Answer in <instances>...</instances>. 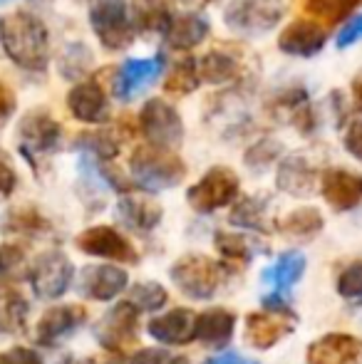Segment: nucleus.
Masks as SVG:
<instances>
[{"label":"nucleus","instance_id":"14","mask_svg":"<svg viewBox=\"0 0 362 364\" xmlns=\"http://www.w3.org/2000/svg\"><path fill=\"white\" fill-rule=\"evenodd\" d=\"M68 109L78 122L85 124H105L110 122V100L97 80H82L70 90Z\"/></svg>","mask_w":362,"mask_h":364},{"label":"nucleus","instance_id":"16","mask_svg":"<svg viewBox=\"0 0 362 364\" xmlns=\"http://www.w3.org/2000/svg\"><path fill=\"white\" fill-rule=\"evenodd\" d=\"M320 193L335 211H353L362 203V176L348 168H328L320 176Z\"/></svg>","mask_w":362,"mask_h":364},{"label":"nucleus","instance_id":"32","mask_svg":"<svg viewBox=\"0 0 362 364\" xmlns=\"http://www.w3.org/2000/svg\"><path fill=\"white\" fill-rule=\"evenodd\" d=\"M25 317H28V302L23 300V295L15 288H0V325L10 332H23Z\"/></svg>","mask_w":362,"mask_h":364},{"label":"nucleus","instance_id":"12","mask_svg":"<svg viewBox=\"0 0 362 364\" xmlns=\"http://www.w3.org/2000/svg\"><path fill=\"white\" fill-rule=\"evenodd\" d=\"M137 335H139V310L129 300L112 307L95 330V337L100 340V345L105 350L115 352L134 345Z\"/></svg>","mask_w":362,"mask_h":364},{"label":"nucleus","instance_id":"38","mask_svg":"<svg viewBox=\"0 0 362 364\" xmlns=\"http://www.w3.org/2000/svg\"><path fill=\"white\" fill-rule=\"evenodd\" d=\"M25 260V248L18 243H3L0 245V283L20 268Z\"/></svg>","mask_w":362,"mask_h":364},{"label":"nucleus","instance_id":"17","mask_svg":"<svg viewBox=\"0 0 362 364\" xmlns=\"http://www.w3.org/2000/svg\"><path fill=\"white\" fill-rule=\"evenodd\" d=\"M295 327V317L280 315V312H251L246 317V342L256 350H271L283 337H288Z\"/></svg>","mask_w":362,"mask_h":364},{"label":"nucleus","instance_id":"30","mask_svg":"<svg viewBox=\"0 0 362 364\" xmlns=\"http://www.w3.org/2000/svg\"><path fill=\"white\" fill-rule=\"evenodd\" d=\"M325 220L320 216L318 208H298V211L288 213L283 220H280L278 228L283 230L285 235H290V238H298V240H308L313 238V235H318L320 230H323Z\"/></svg>","mask_w":362,"mask_h":364},{"label":"nucleus","instance_id":"1","mask_svg":"<svg viewBox=\"0 0 362 364\" xmlns=\"http://www.w3.org/2000/svg\"><path fill=\"white\" fill-rule=\"evenodd\" d=\"M0 45L25 73H45L50 65L48 28L38 15L18 10L0 18Z\"/></svg>","mask_w":362,"mask_h":364},{"label":"nucleus","instance_id":"23","mask_svg":"<svg viewBox=\"0 0 362 364\" xmlns=\"http://www.w3.org/2000/svg\"><path fill=\"white\" fill-rule=\"evenodd\" d=\"M208 30H211V25H208V20L203 15L179 13L171 18V25L161 38H164L166 48L176 50V53H188V50L198 48L208 38Z\"/></svg>","mask_w":362,"mask_h":364},{"label":"nucleus","instance_id":"37","mask_svg":"<svg viewBox=\"0 0 362 364\" xmlns=\"http://www.w3.org/2000/svg\"><path fill=\"white\" fill-rule=\"evenodd\" d=\"M5 228L8 230H30V233H38V230L48 228V220L40 216L35 208H13V211L5 216Z\"/></svg>","mask_w":362,"mask_h":364},{"label":"nucleus","instance_id":"29","mask_svg":"<svg viewBox=\"0 0 362 364\" xmlns=\"http://www.w3.org/2000/svg\"><path fill=\"white\" fill-rule=\"evenodd\" d=\"M362 5V0H303V10L320 25H335L348 20Z\"/></svg>","mask_w":362,"mask_h":364},{"label":"nucleus","instance_id":"19","mask_svg":"<svg viewBox=\"0 0 362 364\" xmlns=\"http://www.w3.org/2000/svg\"><path fill=\"white\" fill-rule=\"evenodd\" d=\"M87 320V310L82 305H58L50 307L38 322V342L43 347H53L68 335H73Z\"/></svg>","mask_w":362,"mask_h":364},{"label":"nucleus","instance_id":"18","mask_svg":"<svg viewBox=\"0 0 362 364\" xmlns=\"http://www.w3.org/2000/svg\"><path fill=\"white\" fill-rule=\"evenodd\" d=\"M129 283V275L124 268L117 265H90L78 275V290L90 300H115Z\"/></svg>","mask_w":362,"mask_h":364},{"label":"nucleus","instance_id":"34","mask_svg":"<svg viewBox=\"0 0 362 364\" xmlns=\"http://www.w3.org/2000/svg\"><path fill=\"white\" fill-rule=\"evenodd\" d=\"M213 245H216V250L221 253L223 260H228V263H238V265H248L251 263V245H248V240L243 238V235H236V233H216L213 235Z\"/></svg>","mask_w":362,"mask_h":364},{"label":"nucleus","instance_id":"20","mask_svg":"<svg viewBox=\"0 0 362 364\" xmlns=\"http://www.w3.org/2000/svg\"><path fill=\"white\" fill-rule=\"evenodd\" d=\"M360 357L362 342L345 332H330L308 347V364H360Z\"/></svg>","mask_w":362,"mask_h":364},{"label":"nucleus","instance_id":"9","mask_svg":"<svg viewBox=\"0 0 362 364\" xmlns=\"http://www.w3.org/2000/svg\"><path fill=\"white\" fill-rule=\"evenodd\" d=\"M171 280L176 283L183 295L193 297V300H208L216 292L221 273H218V263L206 255H183L176 260L169 270Z\"/></svg>","mask_w":362,"mask_h":364},{"label":"nucleus","instance_id":"4","mask_svg":"<svg viewBox=\"0 0 362 364\" xmlns=\"http://www.w3.org/2000/svg\"><path fill=\"white\" fill-rule=\"evenodd\" d=\"M90 25L102 48L112 53L127 50L137 38L132 13L124 0H97L90 10Z\"/></svg>","mask_w":362,"mask_h":364},{"label":"nucleus","instance_id":"44","mask_svg":"<svg viewBox=\"0 0 362 364\" xmlns=\"http://www.w3.org/2000/svg\"><path fill=\"white\" fill-rule=\"evenodd\" d=\"M15 186H18V173L13 171V166H10L5 159H0V201L10 198Z\"/></svg>","mask_w":362,"mask_h":364},{"label":"nucleus","instance_id":"24","mask_svg":"<svg viewBox=\"0 0 362 364\" xmlns=\"http://www.w3.org/2000/svg\"><path fill=\"white\" fill-rule=\"evenodd\" d=\"M233 330H236V315L223 307H211V310L196 315V340L211 347H223L231 342Z\"/></svg>","mask_w":362,"mask_h":364},{"label":"nucleus","instance_id":"8","mask_svg":"<svg viewBox=\"0 0 362 364\" xmlns=\"http://www.w3.org/2000/svg\"><path fill=\"white\" fill-rule=\"evenodd\" d=\"M241 181L238 176L226 166H213L198 178V183H193L186 191V201L193 211L198 213H211L216 208H223L228 203L236 201Z\"/></svg>","mask_w":362,"mask_h":364},{"label":"nucleus","instance_id":"7","mask_svg":"<svg viewBox=\"0 0 362 364\" xmlns=\"http://www.w3.org/2000/svg\"><path fill=\"white\" fill-rule=\"evenodd\" d=\"M305 255L300 250H288V253L278 255V260L271 265V268L263 270V283L271 288V295L263 297V307L271 312H280V315L295 317V312L290 310L288 305V292L295 288L300 278L305 273Z\"/></svg>","mask_w":362,"mask_h":364},{"label":"nucleus","instance_id":"21","mask_svg":"<svg viewBox=\"0 0 362 364\" xmlns=\"http://www.w3.org/2000/svg\"><path fill=\"white\" fill-rule=\"evenodd\" d=\"M275 183H278L280 191L290 193V196L305 198L315 191V183H318V168L308 161L300 154L293 156H285L278 166L275 173Z\"/></svg>","mask_w":362,"mask_h":364},{"label":"nucleus","instance_id":"41","mask_svg":"<svg viewBox=\"0 0 362 364\" xmlns=\"http://www.w3.org/2000/svg\"><path fill=\"white\" fill-rule=\"evenodd\" d=\"M343 144H345V149H348V151L353 154L355 159H358V161H362V114H358L348 124V129H345V136H343Z\"/></svg>","mask_w":362,"mask_h":364},{"label":"nucleus","instance_id":"10","mask_svg":"<svg viewBox=\"0 0 362 364\" xmlns=\"http://www.w3.org/2000/svg\"><path fill=\"white\" fill-rule=\"evenodd\" d=\"M75 278V268L63 250H45L35 258L30 283L40 300H58L68 292Z\"/></svg>","mask_w":362,"mask_h":364},{"label":"nucleus","instance_id":"2","mask_svg":"<svg viewBox=\"0 0 362 364\" xmlns=\"http://www.w3.org/2000/svg\"><path fill=\"white\" fill-rule=\"evenodd\" d=\"M132 178L144 191H164L174 188L186 176V164L179 154L156 146H139L132 154Z\"/></svg>","mask_w":362,"mask_h":364},{"label":"nucleus","instance_id":"43","mask_svg":"<svg viewBox=\"0 0 362 364\" xmlns=\"http://www.w3.org/2000/svg\"><path fill=\"white\" fill-rule=\"evenodd\" d=\"M358 40H362V13L355 15V18H350L348 25L340 30L338 48H350V45H355Z\"/></svg>","mask_w":362,"mask_h":364},{"label":"nucleus","instance_id":"48","mask_svg":"<svg viewBox=\"0 0 362 364\" xmlns=\"http://www.w3.org/2000/svg\"><path fill=\"white\" fill-rule=\"evenodd\" d=\"M183 5H191V8H206V5L216 3V0H181Z\"/></svg>","mask_w":362,"mask_h":364},{"label":"nucleus","instance_id":"26","mask_svg":"<svg viewBox=\"0 0 362 364\" xmlns=\"http://www.w3.org/2000/svg\"><path fill=\"white\" fill-rule=\"evenodd\" d=\"M171 18L174 13L166 0H132V23L137 33L164 35L171 25Z\"/></svg>","mask_w":362,"mask_h":364},{"label":"nucleus","instance_id":"28","mask_svg":"<svg viewBox=\"0 0 362 364\" xmlns=\"http://www.w3.org/2000/svg\"><path fill=\"white\" fill-rule=\"evenodd\" d=\"M231 223L241 228H251L258 233H271L273 225L268 218V196H246L233 206Z\"/></svg>","mask_w":362,"mask_h":364},{"label":"nucleus","instance_id":"46","mask_svg":"<svg viewBox=\"0 0 362 364\" xmlns=\"http://www.w3.org/2000/svg\"><path fill=\"white\" fill-rule=\"evenodd\" d=\"M206 364H258L253 360H246V357L236 355V352H226V355H218V357H211Z\"/></svg>","mask_w":362,"mask_h":364},{"label":"nucleus","instance_id":"49","mask_svg":"<svg viewBox=\"0 0 362 364\" xmlns=\"http://www.w3.org/2000/svg\"><path fill=\"white\" fill-rule=\"evenodd\" d=\"M5 122H8V119H5V117H0V127H3V124H5Z\"/></svg>","mask_w":362,"mask_h":364},{"label":"nucleus","instance_id":"40","mask_svg":"<svg viewBox=\"0 0 362 364\" xmlns=\"http://www.w3.org/2000/svg\"><path fill=\"white\" fill-rule=\"evenodd\" d=\"M132 364H188V360L179 355H171V352H166V350L147 347V350H139L132 357Z\"/></svg>","mask_w":362,"mask_h":364},{"label":"nucleus","instance_id":"13","mask_svg":"<svg viewBox=\"0 0 362 364\" xmlns=\"http://www.w3.org/2000/svg\"><path fill=\"white\" fill-rule=\"evenodd\" d=\"M78 248L92 258H107L117 263H137L139 253L132 248V243L110 225H95L78 235Z\"/></svg>","mask_w":362,"mask_h":364},{"label":"nucleus","instance_id":"33","mask_svg":"<svg viewBox=\"0 0 362 364\" xmlns=\"http://www.w3.org/2000/svg\"><path fill=\"white\" fill-rule=\"evenodd\" d=\"M75 149L85 151V156H92L97 161H110L119 154V141L110 132H82L75 139Z\"/></svg>","mask_w":362,"mask_h":364},{"label":"nucleus","instance_id":"47","mask_svg":"<svg viewBox=\"0 0 362 364\" xmlns=\"http://www.w3.org/2000/svg\"><path fill=\"white\" fill-rule=\"evenodd\" d=\"M353 95H355V102H358V114H362V70L353 80Z\"/></svg>","mask_w":362,"mask_h":364},{"label":"nucleus","instance_id":"5","mask_svg":"<svg viewBox=\"0 0 362 364\" xmlns=\"http://www.w3.org/2000/svg\"><path fill=\"white\" fill-rule=\"evenodd\" d=\"M137 122H139V132L147 136L149 146L174 151L183 141L181 114L176 112L174 105H169L161 97H151L149 102H144Z\"/></svg>","mask_w":362,"mask_h":364},{"label":"nucleus","instance_id":"45","mask_svg":"<svg viewBox=\"0 0 362 364\" xmlns=\"http://www.w3.org/2000/svg\"><path fill=\"white\" fill-rule=\"evenodd\" d=\"M15 105H18V102H15V95L0 82V117L10 119V114L15 112Z\"/></svg>","mask_w":362,"mask_h":364},{"label":"nucleus","instance_id":"6","mask_svg":"<svg viewBox=\"0 0 362 364\" xmlns=\"http://www.w3.org/2000/svg\"><path fill=\"white\" fill-rule=\"evenodd\" d=\"M63 124L43 109H33L18 124V146L20 154L38 168L40 159L50 156L60 146Z\"/></svg>","mask_w":362,"mask_h":364},{"label":"nucleus","instance_id":"27","mask_svg":"<svg viewBox=\"0 0 362 364\" xmlns=\"http://www.w3.org/2000/svg\"><path fill=\"white\" fill-rule=\"evenodd\" d=\"M238 73H241V60L228 50H211L198 60V75H201V82H208V85H228L236 80Z\"/></svg>","mask_w":362,"mask_h":364},{"label":"nucleus","instance_id":"50","mask_svg":"<svg viewBox=\"0 0 362 364\" xmlns=\"http://www.w3.org/2000/svg\"><path fill=\"white\" fill-rule=\"evenodd\" d=\"M65 364H78V362H73V360H65Z\"/></svg>","mask_w":362,"mask_h":364},{"label":"nucleus","instance_id":"36","mask_svg":"<svg viewBox=\"0 0 362 364\" xmlns=\"http://www.w3.org/2000/svg\"><path fill=\"white\" fill-rule=\"evenodd\" d=\"M338 295L350 302H362V260L350 263L338 275Z\"/></svg>","mask_w":362,"mask_h":364},{"label":"nucleus","instance_id":"22","mask_svg":"<svg viewBox=\"0 0 362 364\" xmlns=\"http://www.w3.org/2000/svg\"><path fill=\"white\" fill-rule=\"evenodd\" d=\"M149 335L164 345H188L196 340V315L186 307H176L149 322Z\"/></svg>","mask_w":362,"mask_h":364},{"label":"nucleus","instance_id":"11","mask_svg":"<svg viewBox=\"0 0 362 364\" xmlns=\"http://www.w3.org/2000/svg\"><path fill=\"white\" fill-rule=\"evenodd\" d=\"M164 75V55L154 58H132L117 70L112 90L119 102H132L142 97L159 77Z\"/></svg>","mask_w":362,"mask_h":364},{"label":"nucleus","instance_id":"39","mask_svg":"<svg viewBox=\"0 0 362 364\" xmlns=\"http://www.w3.org/2000/svg\"><path fill=\"white\" fill-rule=\"evenodd\" d=\"M278 151H280V144H275V141H271V139H263V141H258L256 146L248 149L246 164L251 168H263V166H268V164L275 161Z\"/></svg>","mask_w":362,"mask_h":364},{"label":"nucleus","instance_id":"25","mask_svg":"<svg viewBox=\"0 0 362 364\" xmlns=\"http://www.w3.org/2000/svg\"><path fill=\"white\" fill-rule=\"evenodd\" d=\"M115 218L132 230H151L161 220V206L149 198L124 196L122 201H117Z\"/></svg>","mask_w":362,"mask_h":364},{"label":"nucleus","instance_id":"3","mask_svg":"<svg viewBox=\"0 0 362 364\" xmlns=\"http://www.w3.org/2000/svg\"><path fill=\"white\" fill-rule=\"evenodd\" d=\"M283 0H231L223 10V23L231 33L258 38V35L271 33L283 20Z\"/></svg>","mask_w":362,"mask_h":364},{"label":"nucleus","instance_id":"35","mask_svg":"<svg viewBox=\"0 0 362 364\" xmlns=\"http://www.w3.org/2000/svg\"><path fill=\"white\" fill-rule=\"evenodd\" d=\"M129 302L139 312L142 310H147V312L159 310V307H164V302H166V290L161 288V285H156V283H139V285H134V288H132Z\"/></svg>","mask_w":362,"mask_h":364},{"label":"nucleus","instance_id":"31","mask_svg":"<svg viewBox=\"0 0 362 364\" xmlns=\"http://www.w3.org/2000/svg\"><path fill=\"white\" fill-rule=\"evenodd\" d=\"M201 85V75H198V60L196 58H183L171 68V73L164 80V90L169 95L186 97L198 90Z\"/></svg>","mask_w":362,"mask_h":364},{"label":"nucleus","instance_id":"15","mask_svg":"<svg viewBox=\"0 0 362 364\" xmlns=\"http://www.w3.org/2000/svg\"><path fill=\"white\" fill-rule=\"evenodd\" d=\"M325 40H328L325 25L315 23L310 18H300L293 20L280 33L278 48L280 53L290 55V58H313V55H318L325 48Z\"/></svg>","mask_w":362,"mask_h":364},{"label":"nucleus","instance_id":"42","mask_svg":"<svg viewBox=\"0 0 362 364\" xmlns=\"http://www.w3.org/2000/svg\"><path fill=\"white\" fill-rule=\"evenodd\" d=\"M0 364H43V360L30 347H13V350L0 355Z\"/></svg>","mask_w":362,"mask_h":364}]
</instances>
